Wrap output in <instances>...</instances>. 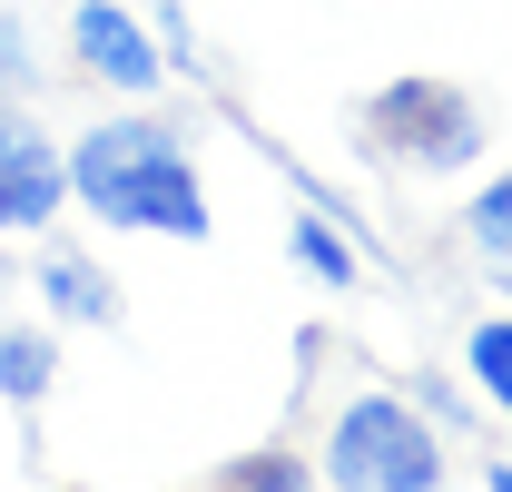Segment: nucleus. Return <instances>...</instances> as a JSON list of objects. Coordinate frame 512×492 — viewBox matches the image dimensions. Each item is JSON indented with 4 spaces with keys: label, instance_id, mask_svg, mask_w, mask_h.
<instances>
[{
    "label": "nucleus",
    "instance_id": "obj_8",
    "mask_svg": "<svg viewBox=\"0 0 512 492\" xmlns=\"http://www.w3.org/2000/svg\"><path fill=\"white\" fill-rule=\"evenodd\" d=\"M463 256H473V266L512 296V168L473 187V207H463Z\"/></svg>",
    "mask_w": 512,
    "mask_h": 492
},
{
    "label": "nucleus",
    "instance_id": "obj_9",
    "mask_svg": "<svg viewBox=\"0 0 512 492\" xmlns=\"http://www.w3.org/2000/svg\"><path fill=\"white\" fill-rule=\"evenodd\" d=\"M286 256H296V276L325 286V296H355L365 286V256H355V237H335V217H296L286 227Z\"/></svg>",
    "mask_w": 512,
    "mask_h": 492
},
{
    "label": "nucleus",
    "instance_id": "obj_7",
    "mask_svg": "<svg viewBox=\"0 0 512 492\" xmlns=\"http://www.w3.org/2000/svg\"><path fill=\"white\" fill-rule=\"evenodd\" d=\"M50 384H60V325H0V404L10 414H40L50 404Z\"/></svg>",
    "mask_w": 512,
    "mask_h": 492
},
{
    "label": "nucleus",
    "instance_id": "obj_5",
    "mask_svg": "<svg viewBox=\"0 0 512 492\" xmlns=\"http://www.w3.org/2000/svg\"><path fill=\"white\" fill-rule=\"evenodd\" d=\"M69 69L119 89V99H158L168 89V50H158L148 10H128V0H69Z\"/></svg>",
    "mask_w": 512,
    "mask_h": 492
},
{
    "label": "nucleus",
    "instance_id": "obj_12",
    "mask_svg": "<svg viewBox=\"0 0 512 492\" xmlns=\"http://www.w3.org/2000/svg\"><path fill=\"white\" fill-rule=\"evenodd\" d=\"M0 109H40V40L20 10H0Z\"/></svg>",
    "mask_w": 512,
    "mask_h": 492
},
{
    "label": "nucleus",
    "instance_id": "obj_14",
    "mask_svg": "<svg viewBox=\"0 0 512 492\" xmlns=\"http://www.w3.org/2000/svg\"><path fill=\"white\" fill-rule=\"evenodd\" d=\"M483 492H512V463H483Z\"/></svg>",
    "mask_w": 512,
    "mask_h": 492
},
{
    "label": "nucleus",
    "instance_id": "obj_13",
    "mask_svg": "<svg viewBox=\"0 0 512 492\" xmlns=\"http://www.w3.org/2000/svg\"><path fill=\"white\" fill-rule=\"evenodd\" d=\"M404 404H414V414H424L434 433H473V424H483V404H473V394H453V384H444L434 365L414 374V394H404Z\"/></svg>",
    "mask_w": 512,
    "mask_h": 492
},
{
    "label": "nucleus",
    "instance_id": "obj_2",
    "mask_svg": "<svg viewBox=\"0 0 512 492\" xmlns=\"http://www.w3.org/2000/svg\"><path fill=\"white\" fill-rule=\"evenodd\" d=\"M355 148L394 168V178H473L483 158H493V119H483V99L463 89V79H434V69H394L375 79L355 109Z\"/></svg>",
    "mask_w": 512,
    "mask_h": 492
},
{
    "label": "nucleus",
    "instance_id": "obj_6",
    "mask_svg": "<svg viewBox=\"0 0 512 492\" xmlns=\"http://www.w3.org/2000/svg\"><path fill=\"white\" fill-rule=\"evenodd\" d=\"M30 296L50 306V325H79V335H119V315H128L119 276H109L79 237H60V227L30 246Z\"/></svg>",
    "mask_w": 512,
    "mask_h": 492
},
{
    "label": "nucleus",
    "instance_id": "obj_16",
    "mask_svg": "<svg viewBox=\"0 0 512 492\" xmlns=\"http://www.w3.org/2000/svg\"><path fill=\"white\" fill-rule=\"evenodd\" d=\"M60 10H69V0H60Z\"/></svg>",
    "mask_w": 512,
    "mask_h": 492
},
{
    "label": "nucleus",
    "instance_id": "obj_11",
    "mask_svg": "<svg viewBox=\"0 0 512 492\" xmlns=\"http://www.w3.org/2000/svg\"><path fill=\"white\" fill-rule=\"evenodd\" d=\"M463 374H473V404L512 424V315H483L463 335Z\"/></svg>",
    "mask_w": 512,
    "mask_h": 492
},
{
    "label": "nucleus",
    "instance_id": "obj_4",
    "mask_svg": "<svg viewBox=\"0 0 512 492\" xmlns=\"http://www.w3.org/2000/svg\"><path fill=\"white\" fill-rule=\"evenodd\" d=\"M69 207V148L40 128V109H0V237L40 246Z\"/></svg>",
    "mask_w": 512,
    "mask_h": 492
},
{
    "label": "nucleus",
    "instance_id": "obj_15",
    "mask_svg": "<svg viewBox=\"0 0 512 492\" xmlns=\"http://www.w3.org/2000/svg\"><path fill=\"white\" fill-rule=\"evenodd\" d=\"M0 246H10V237H0ZM0 286H30V266H10V256H0Z\"/></svg>",
    "mask_w": 512,
    "mask_h": 492
},
{
    "label": "nucleus",
    "instance_id": "obj_10",
    "mask_svg": "<svg viewBox=\"0 0 512 492\" xmlns=\"http://www.w3.org/2000/svg\"><path fill=\"white\" fill-rule=\"evenodd\" d=\"M207 492H325V483H316V463L296 443H256V453H227L207 473Z\"/></svg>",
    "mask_w": 512,
    "mask_h": 492
},
{
    "label": "nucleus",
    "instance_id": "obj_3",
    "mask_svg": "<svg viewBox=\"0 0 512 492\" xmlns=\"http://www.w3.org/2000/svg\"><path fill=\"white\" fill-rule=\"evenodd\" d=\"M325 492H444V433L424 424L404 394H345L316 453Z\"/></svg>",
    "mask_w": 512,
    "mask_h": 492
},
{
    "label": "nucleus",
    "instance_id": "obj_1",
    "mask_svg": "<svg viewBox=\"0 0 512 492\" xmlns=\"http://www.w3.org/2000/svg\"><path fill=\"white\" fill-rule=\"evenodd\" d=\"M69 148V207L79 217H99V227H119V237H207L217 227V207H207V178H197V148L178 119H158V109H109V119H89Z\"/></svg>",
    "mask_w": 512,
    "mask_h": 492
}]
</instances>
